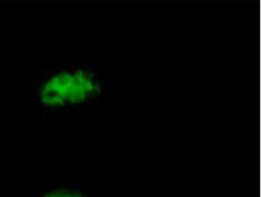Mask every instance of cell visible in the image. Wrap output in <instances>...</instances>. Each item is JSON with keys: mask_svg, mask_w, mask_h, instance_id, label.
<instances>
[{"mask_svg": "<svg viewBox=\"0 0 261 197\" xmlns=\"http://www.w3.org/2000/svg\"><path fill=\"white\" fill-rule=\"evenodd\" d=\"M33 87L37 104L45 108H59L97 100L104 91V83L100 68L86 65L45 72L37 78Z\"/></svg>", "mask_w": 261, "mask_h": 197, "instance_id": "6da1fadb", "label": "cell"}, {"mask_svg": "<svg viewBox=\"0 0 261 197\" xmlns=\"http://www.w3.org/2000/svg\"><path fill=\"white\" fill-rule=\"evenodd\" d=\"M43 197H85L77 189H59L54 191L49 192Z\"/></svg>", "mask_w": 261, "mask_h": 197, "instance_id": "7a4b0ae2", "label": "cell"}]
</instances>
